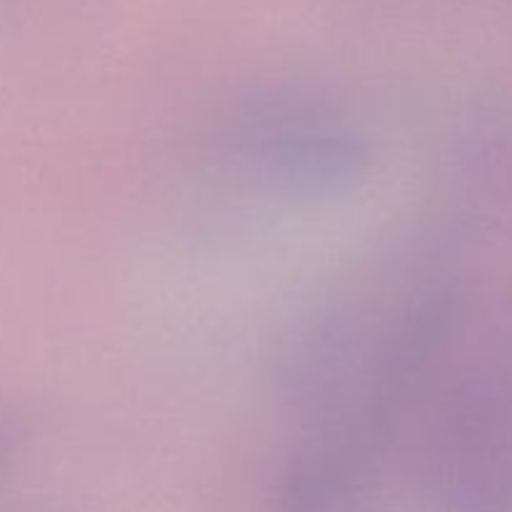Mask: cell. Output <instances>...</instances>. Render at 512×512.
Here are the masks:
<instances>
[{"label": "cell", "instance_id": "2", "mask_svg": "<svg viewBox=\"0 0 512 512\" xmlns=\"http://www.w3.org/2000/svg\"><path fill=\"white\" fill-rule=\"evenodd\" d=\"M25 440V425L15 410L0 408V470L8 465V460L13 458L15 450L23 445Z\"/></svg>", "mask_w": 512, "mask_h": 512}, {"label": "cell", "instance_id": "1", "mask_svg": "<svg viewBox=\"0 0 512 512\" xmlns=\"http://www.w3.org/2000/svg\"><path fill=\"white\" fill-rule=\"evenodd\" d=\"M218 160L290 190H338L365 175L370 143L340 110L310 95L250 93L215 120Z\"/></svg>", "mask_w": 512, "mask_h": 512}]
</instances>
